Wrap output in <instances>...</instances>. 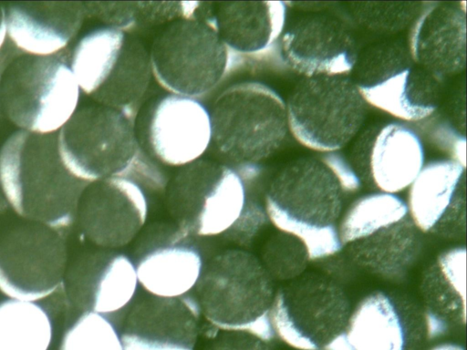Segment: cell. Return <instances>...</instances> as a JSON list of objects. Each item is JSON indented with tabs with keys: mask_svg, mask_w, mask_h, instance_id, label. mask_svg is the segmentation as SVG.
Listing matches in <instances>:
<instances>
[{
	"mask_svg": "<svg viewBox=\"0 0 467 350\" xmlns=\"http://www.w3.org/2000/svg\"><path fill=\"white\" fill-rule=\"evenodd\" d=\"M57 132L13 133L0 149L4 197L22 218L58 230L72 223L81 194L89 183L64 165Z\"/></svg>",
	"mask_w": 467,
	"mask_h": 350,
	"instance_id": "6da1fadb",
	"label": "cell"
},
{
	"mask_svg": "<svg viewBox=\"0 0 467 350\" xmlns=\"http://www.w3.org/2000/svg\"><path fill=\"white\" fill-rule=\"evenodd\" d=\"M209 115L211 143L237 168L241 178L256 173L257 163L280 148L289 129L286 105L275 91L258 82L229 87L215 99Z\"/></svg>",
	"mask_w": 467,
	"mask_h": 350,
	"instance_id": "7a4b0ae2",
	"label": "cell"
},
{
	"mask_svg": "<svg viewBox=\"0 0 467 350\" xmlns=\"http://www.w3.org/2000/svg\"><path fill=\"white\" fill-rule=\"evenodd\" d=\"M195 289L201 313L215 328L267 343L275 337L272 277L254 254L236 249L217 254L202 268Z\"/></svg>",
	"mask_w": 467,
	"mask_h": 350,
	"instance_id": "3957f363",
	"label": "cell"
},
{
	"mask_svg": "<svg viewBox=\"0 0 467 350\" xmlns=\"http://www.w3.org/2000/svg\"><path fill=\"white\" fill-rule=\"evenodd\" d=\"M70 53L23 54L0 75V106L21 130L56 133L77 110L80 88L70 67Z\"/></svg>",
	"mask_w": 467,
	"mask_h": 350,
	"instance_id": "277c9868",
	"label": "cell"
},
{
	"mask_svg": "<svg viewBox=\"0 0 467 350\" xmlns=\"http://www.w3.org/2000/svg\"><path fill=\"white\" fill-rule=\"evenodd\" d=\"M70 67L85 94L133 118L152 72L145 46L111 26L97 28L79 39L70 53Z\"/></svg>",
	"mask_w": 467,
	"mask_h": 350,
	"instance_id": "5b68a950",
	"label": "cell"
},
{
	"mask_svg": "<svg viewBox=\"0 0 467 350\" xmlns=\"http://www.w3.org/2000/svg\"><path fill=\"white\" fill-rule=\"evenodd\" d=\"M57 134L64 165L87 182L120 177L139 154L134 118L100 104L77 109Z\"/></svg>",
	"mask_w": 467,
	"mask_h": 350,
	"instance_id": "8992f818",
	"label": "cell"
},
{
	"mask_svg": "<svg viewBox=\"0 0 467 350\" xmlns=\"http://www.w3.org/2000/svg\"><path fill=\"white\" fill-rule=\"evenodd\" d=\"M368 103L346 74L303 78L286 105L288 128L303 145L323 152L344 147L359 130Z\"/></svg>",
	"mask_w": 467,
	"mask_h": 350,
	"instance_id": "52a82bcc",
	"label": "cell"
},
{
	"mask_svg": "<svg viewBox=\"0 0 467 350\" xmlns=\"http://www.w3.org/2000/svg\"><path fill=\"white\" fill-rule=\"evenodd\" d=\"M151 70L175 95L201 96L214 88L233 64L232 51L195 15L170 22L154 38Z\"/></svg>",
	"mask_w": 467,
	"mask_h": 350,
	"instance_id": "ba28073f",
	"label": "cell"
},
{
	"mask_svg": "<svg viewBox=\"0 0 467 350\" xmlns=\"http://www.w3.org/2000/svg\"><path fill=\"white\" fill-rule=\"evenodd\" d=\"M245 198L240 175L207 160L183 165L166 190L167 209L187 235L213 236L229 230L244 214Z\"/></svg>",
	"mask_w": 467,
	"mask_h": 350,
	"instance_id": "9c48e42d",
	"label": "cell"
},
{
	"mask_svg": "<svg viewBox=\"0 0 467 350\" xmlns=\"http://www.w3.org/2000/svg\"><path fill=\"white\" fill-rule=\"evenodd\" d=\"M355 67L354 81L366 102L394 117L420 120L438 108L442 81L416 64L400 42L372 46Z\"/></svg>",
	"mask_w": 467,
	"mask_h": 350,
	"instance_id": "30bf717a",
	"label": "cell"
},
{
	"mask_svg": "<svg viewBox=\"0 0 467 350\" xmlns=\"http://www.w3.org/2000/svg\"><path fill=\"white\" fill-rule=\"evenodd\" d=\"M349 301L328 277L305 273L275 293L270 316L277 335L298 350H323L347 329Z\"/></svg>",
	"mask_w": 467,
	"mask_h": 350,
	"instance_id": "8fae6325",
	"label": "cell"
},
{
	"mask_svg": "<svg viewBox=\"0 0 467 350\" xmlns=\"http://www.w3.org/2000/svg\"><path fill=\"white\" fill-rule=\"evenodd\" d=\"M342 193L339 182L322 160L301 158L287 164L271 181L265 212L275 227L288 221L336 226Z\"/></svg>",
	"mask_w": 467,
	"mask_h": 350,
	"instance_id": "7c38bea8",
	"label": "cell"
},
{
	"mask_svg": "<svg viewBox=\"0 0 467 350\" xmlns=\"http://www.w3.org/2000/svg\"><path fill=\"white\" fill-rule=\"evenodd\" d=\"M43 223L20 225L0 239V290L12 299L36 301L59 285L63 242Z\"/></svg>",
	"mask_w": 467,
	"mask_h": 350,
	"instance_id": "4fadbf2b",
	"label": "cell"
},
{
	"mask_svg": "<svg viewBox=\"0 0 467 350\" xmlns=\"http://www.w3.org/2000/svg\"><path fill=\"white\" fill-rule=\"evenodd\" d=\"M147 201L141 189L122 177L89 182L77 211L85 234L103 248L130 242L147 218Z\"/></svg>",
	"mask_w": 467,
	"mask_h": 350,
	"instance_id": "5bb4252c",
	"label": "cell"
},
{
	"mask_svg": "<svg viewBox=\"0 0 467 350\" xmlns=\"http://www.w3.org/2000/svg\"><path fill=\"white\" fill-rule=\"evenodd\" d=\"M176 225L150 228L135 252L138 282L151 295L176 298L197 283L202 270L199 251Z\"/></svg>",
	"mask_w": 467,
	"mask_h": 350,
	"instance_id": "9a60e30c",
	"label": "cell"
},
{
	"mask_svg": "<svg viewBox=\"0 0 467 350\" xmlns=\"http://www.w3.org/2000/svg\"><path fill=\"white\" fill-rule=\"evenodd\" d=\"M201 310L195 298L154 295L137 300L119 334L123 350H193Z\"/></svg>",
	"mask_w": 467,
	"mask_h": 350,
	"instance_id": "2e32d148",
	"label": "cell"
},
{
	"mask_svg": "<svg viewBox=\"0 0 467 350\" xmlns=\"http://www.w3.org/2000/svg\"><path fill=\"white\" fill-rule=\"evenodd\" d=\"M465 166L442 160L423 166L410 186V216L420 232L443 237L465 233Z\"/></svg>",
	"mask_w": 467,
	"mask_h": 350,
	"instance_id": "e0dca14e",
	"label": "cell"
},
{
	"mask_svg": "<svg viewBox=\"0 0 467 350\" xmlns=\"http://www.w3.org/2000/svg\"><path fill=\"white\" fill-rule=\"evenodd\" d=\"M282 53L285 62L306 77L347 74L358 59L350 29L326 15L297 19L282 37Z\"/></svg>",
	"mask_w": 467,
	"mask_h": 350,
	"instance_id": "ac0fdd59",
	"label": "cell"
},
{
	"mask_svg": "<svg viewBox=\"0 0 467 350\" xmlns=\"http://www.w3.org/2000/svg\"><path fill=\"white\" fill-rule=\"evenodd\" d=\"M346 333L356 350H416L427 337L423 314L410 302L383 292L359 302Z\"/></svg>",
	"mask_w": 467,
	"mask_h": 350,
	"instance_id": "d6986e66",
	"label": "cell"
},
{
	"mask_svg": "<svg viewBox=\"0 0 467 350\" xmlns=\"http://www.w3.org/2000/svg\"><path fill=\"white\" fill-rule=\"evenodd\" d=\"M147 133L160 160L183 166L196 160L211 144L210 115L192 98L169 95L151 108Z\"/></svg>",
	"mask_w": 467,
	"mask_h": 350,
	"instance_id": "ffe728a7",
	"label": "cell"
},
{
	"mask_svg": "<svg viewBox=\"0 0 467 350\" xmlns=\"http://www.w3.org/2000/svg\"><path fill=\"white\" fill-rule=\"evenodd\" d=\"M5 10L7 39L31 56L65 50L87 16L83 2H13Z\"/></svg>",
	"mask_w": 467,
	"mask_h": 350,
	"instance_id": "44dd1931",
	"label": "cell"
},
{
	"mask_svg": "<svg viewBox=\"0 0 467 350\" xmlns=\"http://www.w3.org/2000/svg\"><path fill=\"white\" fill-rule=\"evenodd\" d=\"M409 42L415 63L440 80L462 72L466 66L464 7L431 3L419 13Z\"/></svg>",
	"mask_w": 467,
	"mask_h": 350,
	"instance_id": "7402d4cb",
	"label": "cell"
},
{
	"mask_svg": "<svg viewBox=\"0 0 467 350\" xmlns=\"http://www.w3.org/2000/svg\"><path fill=\"white\" fill-rule=\"evenodd\" d=\"M285 14L282 1L200 2L195 12L231 51L246 55L265 52L276 41Z\"/></svg>",
	"mask_w": 467,
	"mask_h": 350,
	"instance_id": "603a6c76",
	"label": "cell"
},
{
	"mask_svg": "<svg viewBox=\"0 0 467 350\" xmlns=\"http://www.w3.org/2000/svg\"><path fill=\"white\" fill-rule=\"evenodd\" d=\"M424 149L418 134L400 123H389L371 146L368 175L381 192L395 194L410 187L423 168Z\"/></svg>",
	"mask_w": 467,
	"mask_h": 350,
	"instance_id": "cb8c5ba5",
	"label": "cell"
},
{
	"mask_svg": "<svg viewBox=\"0 0 467 350\" xmlns=\"http://www.w3.org/2000/svg\"><path fill=\"white\" fill-rule=\"evenodd\" d=\"M419 232L408 216L344 247L358 267L378 276L397 279L405 275L420 253Z\"/></svg>",
	"mask_w": 467,
	"mask_h": 350,
	"instance_id": "d4e9b609",
	"label": "cell"
},
{
	"mask_svg": "<svg viewBox=\"0 0 467 350\" xmlns=\"http://www.w3.org/2000/svg\"><path fill=\"white\" fill-rule=\"evenodd\" d=\"M424 313L432 314L449 328L466 321V250L450 249L438 256L421 281Z\"/></svg>",
	"mask_w": 467,
	"mask_h": 350,
	"instance_id": "484cf974",
	"label": "cell"
},
{
	"mask_svg": "<svg viewBox=\"0 0 467 350\" xmlns=\"http://www.w3.org/2000/svg\"><path fill=\"white\" fill-rule=\"evenodd\" d=\"M88 262L87 311L105 315L125 307L139 283L134 263L124 254L109 251L95 254Z\"/></svg>",
	"mask_w": 467,
	"mask_h": 350,
	"instance_id": "4316f807",
	"label": "cell"
},
{
	"mask_svg": "<svg viewBox=\"0 0 467 350\" xmlns=\"http://www.w3.org/2000/svg\"><path fill=\"white\" fill-rule=\"evenodd\" d=\"M53 326L48 314L33 301L0 303V350H48Z\"/></svg>",
	"mask_w": 467,
	"mask_h": 350,
	"instance_id": "83f0119b",
	"label": "cell"
},
{
	"mask_svg": "<svg viewBox=\"0 0 467 350\" xmlns=\"http://www.w3.org/2000/svg\"><path fill=\"white\" fill-rule=\"evenodd\" d=\"M408 216L407 203L395 194L377 192L363 196L342 218L337 229L341 243L344 247Z\"/></svg>",
	"mask_w": 467,
	"mask_h": 350,
	"instance_id": "f1b7e54d",
	"label": "cell"
},
{
	"mask_svg": "<svg viewBox=\"0 0 467 350\" xmlns=\"http://www.w3.org/2000/svg\"><path fill=\"white\" fill-rule=\"evenodd\" d=\"M58 350H123L119 333L101 314L85 311L65 332Z\"/></svg>",
	"mask_w": 467,
	"mask_h": 350,
	"instance_id": "f546056e",
	"label": "cell"
},
{
	"mask_svg": "<svg viewBox=\"0 0 467 350\" xmlns=\"http://www.w3.org/2000/svg\"><path fill=\"white\" fill-rule=\"evenodd\" d=\"M308 261L302 242L281 232L266 242L262 263L272 279L294 280L303 274Z\"/></svg>",
	"mask_w": 467,
	"mask_h": 350,
	"instance_id": "4dcf8cb0",
	"label": "cell"
},
{
	"mask_svg": "<svg viewBox=\"0 0 467 350\" xmlns=\"http://www.w3.org/2000/svg\"><path fill=\"white\" fill-rule=\"evenodd\" d=\"M418 2L350 3L358 24L370 30L393 33L404 28L420 10Z\"/></svg>",
	"mask_w": 467,
	"mask_h": 350,
	"instance_id": "1f68e13d",
	"label": "cell"
},
{
	"mask_svg": "<svg viewBox=\"0 0 467 350\" xmlns=\"http://www.w3.org/2000/svg\"><path fill=\"white\" fill-rule=\"evenodd\" d=\"M203 350H272L267 342L244 332L225 331L215 334Z\"/></svg>",
	"mask_w": 467,
	"mask_h": 350,
	"instance_id": "d6a6232c",
	"label": "cell"
},
{
	"mask_svg": "<svg viewBox=\"0 0 467 350\" xmlns=\"http://www.w3.org/2000/svg\"><path fill=\"white\" fill-rule=\"evenodd\" d=\"M322 160L333 172L343 191H354L360 188V176L342 155L329 152L323 156Z\"/></svg>",
	"mask_w": 467,
	"mask_h": 350,
	"instance_id": "836d02e7",
	"label": "cell"
},
{
	"mask_svg": "<svg viewBox=\"0 0 467 350\" xmlns=\"http://www.w3.org/2000/svg\"><path fill=\"white\" fill-rule=\"evenodd\" d=\"M323 350H356L350 343L346 330L335 337Z\"/></svg>",
	"mask_w": 467,
	"mask_h": 350,
	"instance_id": "e575fe53",
	"label": "cell"
},
{
	"mask_svg": "<svg viewBox=\"0 0 467 350\" xmlns=\"http://www.w3.org/2000/svg\"><path fill=\"white\" fill-rule=\"evenodd\" d=\"M6 41L5 27V10L2 3H0V50Z\"/></svg>",
	"mask_w": 467,
	"mask_h": 350,
	"instance_id": "d590c367",
	"label": "cell"
},
{
	"mask_svg": "<svg viewBox=\"0 0 467 350\" xmlns=\"http://www.w3.org/2000/svg\"><path fill=\"white\" fill-rule=\"evenodd\" d=\"M431 350H465V349L462 345H456V344H442V345L433 347Z\"/></svg>",
	"mask_w": 467,
	"mask_h": 350,
	"instance_id": "8d00e7d4",
	"label": "cell"
},
{
	"mask_svg": "<svg viewBox=\"0 0 467 350\" xmlns=\"http://www.w3.org/2000/svg\"><path fill=\"white\" fill-rule=\"evenodd\" d=\"M2 193H3V191H2L1 184H0V208H1V206H2L3 204H5V203H4V199H3Z\"/></svg>",
	"mask_w": 467,
	"mask_h": 350,
	"instance_id": "74e56055",
	"label": "cell"
}]
</instances>
